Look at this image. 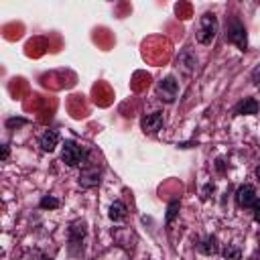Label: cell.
Returning <instances> with one entry per match:
<instances>
[{"label":"cell","instance_id":"277c9868","mask_svg":"<svg viewBox=\"0 0 260 260\" xmlns=\"http://www.w3.org/2000/svg\"><path fill=\"white\" fill-rule=\"evenodd\" d=\"M225 41L236 45L240 51H246L248 49V35H246V26L240 22V20H232L230 26H228V32H225Z\"/></svg>","mask_w":260,"mask_h":260},{"label":"cell","instance_id":"5bb4252c","mask_svg":"<svg viewBox=\"0 0 260 260\" xmlns=\"http://www.w3.org/2000/svg\"><path fill=\"white\" fill-rule=\"evenodd\" d=\"M240 256H242V252H240V248H236V246H228V248L223 250V258H225V260H240Z\"/></svg>","mask_w":260,"mask_h":260},{"label":"cell","instance_id":"6da1fadb","mask_svg":"<svg viewBox=\"0 0 260 260\" xmlns=\"http://www.w3.org/2000/svg\"><path fill=\"white\" fill-rule=\"evenodd\" d=\"M87 148H83L81 144L73 142V140H65L63 144V152H61V158L67 167H79V165H85L87 162Z\"/></svg>","mask_w":260,"mask_h":260},{"label":"cell","instance_id":"30bf717a","mask_svg":"<svg viewBox=\"0 0 260 260\" xmlns=\"http://www.w3.org/2000/svg\"><path fill=\"white\" fill-rule=\"evenodd\" d=\"M197 250H199L201 254H205V256L215 254V252L219 250V246H217V238H215V236H207V238H203V240L197 244Z\"/></svg>","mask_w":260,"mask_h":260},{"label":"cell","instance_id":"44dd1931","mask_svg":"<svg viewBox=\"0 0 260 260\" xmlns=\"http://www.w3.org/2000/svg\"><path fill=\"white\" fill-rule=\"evenodd\" d=\"M45 260H51V258H45Z\"/></svg>","mask_w":260,"mask_h":260},{"label":"cell","instance_id":"4fadbf2b","mask_svg":"<svg viewBox=\"0 0 260 260\" xmlns=\"http://www.w3.org/2000/svg\"><path fill=\"white\" fill-rule=\"evenodd\" d=\"M39 205H41L43 209H57V207H59V199H55V197H51V195H45Z\"/></svg>","mask_w":260,"mask_h":260},{"label":"cell","instance_id":"3957f363","mask_svg":"<svg viewBox=\"0 0 260 260\" xmlns=\"http://www.w3.org/2000/svg\"><path fill=\"white\" fill-rule=\"evenodd\" d=\"M154 91H156L158 100H162V102H167V104H173V102L177 100V95H179V81H177L173 75H167L165 79H160V81L156 83Z\"/></svg>","mask_w":260,"mask_h":260},{"label":"cell","instance_id":"e0dca14e","mask_svg":"<svg viewBox=\"0 0 260 260\" xmlns=\"http://www.w3.org/2000/svg\"><path fill=\"white\" fill-rule=\"evenodd\" d=\"M252 83H254L256 87H260V65L252 71Z\"/></svg>","mask_w":260,"mask_h":260},{"label":"cell","instance_id":"2e32d148","mask_svg":"<svg viewBox=\"0 0 260 260\" xmlns=\"http://www.w3.org/2000/svg\"><path fill=\"white\" fill-rule=\"evenodd\" d=\"M24 124H28V120H24V118H8L6 120V128H18V126H24Z\"/></svg>","mask_w":260,"mask_h":260},{"label":"cell","instance_id":"9c48e42d","mask_svg":"<svg viewBox=\"0 0 260 260\" xmlns=\"http://www.w3.org/2000/svg\"><path fill=\"white\" fill-rule=\"evenodd\" d=\"M79 185H81V187H95V185H100V171L93 169V167L81 171V175H79Z\"/></svg>","mask_w":260,"mask_h":260},{"label":"cell","instance_id":"d6986e66","mask_svg":"<svg viewBox=\"0 0 260 260\" xmlns=\"http://www.w3.org/2000/svg\"><path fill=\"white\" fill-rule=\"evenodd\" d=\"M8 154H10V146H8V144H4V146H2V160H6V158H8Z\"/></svg>","mask_w":260,"mask_h":260},{"label":"cell","instance_id":"8992f818","mask_svg":"<svg viewBox=\"0 0 260 260\" xmlns=\"http://www.w3.org/2000/svg\"><path fill=\"white\" fill-rule=\"evenodd\" d=\"M162 124H165L162 112L144 114V116L140 118V126H142V130H144V132H148V134H154V132H158V130L162 128Z\"/></svg>","mask_w":260,"mask_h":260},{"label":"cell","instance_id":"7c38bea8","mask_svg":"<svg viewBox=\"0 0 260 260\" xmlns=\"http://www.w3.org/2000/svg\"><path fill=\"white\" fill-rule=\"evenodd\" d=\"M83 236H85V228H83V223H73L71 228H69V240H71V244H81V240H83Z\"/></svg>","mask_w":260,"mask_h":260},{"label":"cell","instance_id":"9a60e30c","mask_svg":"<svg viewBox=\"0 0 260 260\" xmlns=\"http://www.w3.org/2000/svg\"><path fill=\"white\" fill-rule=\"evenodd\" d=\"M177 213H179V201L175 199V201H171V203H169V211H167V225L175 219V215H177Z\"/></svg>","mask_w":260,"mask_h":260},{"label":"cell","instance_id":"ac0fdd59","mask_svg":"<svg viewBox=\"0 0 260 260\" xmlns=\"http://www.w3.org/2000/svg\"><path fill=\"white\" fill-rule=\"evenodd\" d=\"M254 221H258L260 223V199L256 201V205H254Z\"/></svg>","mask_w":260,"mask_h":260},{"label":"cell","instance_id":"ba28073f","mask_svg":"<svg viewBox=\"0 0 260 260\" xmlns=\"http://www.w3.org/2000/svg\"><path fill=\"white\" fill-rule=\"evenodd\" d=\"M57 142H59V134H57L55 130H45V132L41 134V138H39V146H41L45 152H53L55 146H57Z\"/></svg>","mask_w":260,"mask_h":260},{"label":"cell","instance_id":"ffe728a7","mask_svg":"<svg viewBox=\"0 0 260 260\" xmlns=\"http://www.w3.org/2000/svg\"><path fill=\"white\" fill-rule=\"evenodd\" d=\"M256 175H258V179H260V167H258V169H256Z\"/></svg>","mask_w":260,"mask_h":260},{"label":"cell","instance_id":"7a4b0ae2","mask_svg":"<svg viewBox=\"0 0 260 260\" xmlns=\"http://www.w3.org/2000/svg\"><path fill=\"white\" fill-rule=\"evenodd\" d=\"M217 28H219V22H217L215 14L205 12V14L199 18V26H197V41H199L201 45H209V43L215 39Z\"/></svg>","mask_w":260,"mask_h":260},{"label":"cell","instance_id":"52a82bcc","mask_svg":"<svg viewBox=\"0 0 260 260\" xmlns=\"http://www.w3.org/2000/svg\"><path fill=\"white\" fill-rule=\"evenodd\" d=\"M258 100L256 98H244V100H240L238 104H236V108H234V112L238 114V116H254V114H258Z\"/></svg>","mask_w":260,"mask_h":260},{"label":"cell","instance_id":"5b68a950","mask_svg":"<svg viewBox=\"0 0 260 260\" xmlns=\"http://www.w3.org/2000/svg\"><path fill=\"white\" fill-rule=\"evenodd\" d=\"M256 201H258V195H256L254 185H242V187H238V191H236V203L240 207H254Z\"/></svg>","mask_w":260,"mask_h":260},{"label":"cell","instance_id":"8fae6325","mask_svg":"<svg viewBox=\"0 0 260 260\" xmlns=\"http://www.w3.org/2000/svg\"><path fill=\"white\" fill-rule=\"evenodd\" d=\"M126 213H128V209H126V205H124L122 201H114V203L110 205V211H108V217H110L112 221H122V219L126 217Z\"/></svg>","mask_w":260,"mask_h":260}]
</instances>
